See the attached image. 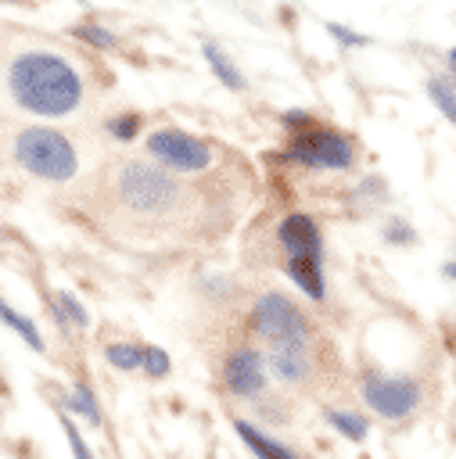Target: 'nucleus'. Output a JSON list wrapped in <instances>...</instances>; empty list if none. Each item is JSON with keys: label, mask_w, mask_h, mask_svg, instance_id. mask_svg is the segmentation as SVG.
I'll return each instance as SVG.
<instances>
[{"label": "nucleus", "mask_w": 456, "mask_h": 459, "mask_svg": "<svg viewBox=\"0 0 456 459\" xmlns=\"http://www.w3.org/2000/svg\"><path fill=\"white\" fill-rule=\"evenodd\" d=\"M104 359H108L115 369L133 373V369L144 366V344H136V341H115V344L104 348Z\"/></svg>", "instance_id": "obj_16"}, {"label": "nucleus", "mask_w": 456, "mask_h": 459, "mask_svg": "<svg viewBox=\"0 0 456 459\" xmlns=\"http://www.w3.org/2000/svg\"><path fill=\"white\" fill-rule=\"evenodd\" d=\"M359 394L381 420H409L417 405L424 402L420 380L406 373H381V369H363L359 377Z\"/></svg>", "instance_id": "obj_5"}, {"label": "nucleus", "mask_w": 456, "mask_h": 459, "mask_svg": "<svg viewBox=\"0 0 456 459\" xmlns=\"http://www.w3.org/2000/svg\"><path fill=\"white\" fill-rule=\"evenodd\" d=\"M251 330L266 341V351H309L305 312L280 290H266L251 305Z\"/></svg>", "instance_id": "obj_3"}, {"label": "nucleus", "mask_w": 456, "mask_h": 459, "mask_svg": "<svg viewBox=\"0 0 456 459\" xmlns=\"http://www.w3.org/2000/svg\"><path fill=\"white\" fill-rule=\"evenodd\" d=\"M169 355H165V348H158V344H144V373L151 377V380H162L165 373H169Z\"/></svg>", "instance_id": "obj_21"}, {"label": "nucleus", "mask_w": 456, "mask_h": 459, "mask_svg": "<svg viewBox=\"0 0 456 459\" xmlns=\"http://www.w3.org/2000/svg\"><path fill=\"white\" fill-rule=\"evenodd\" d=\"M287 161H298L305 169H334V172H345L355 165V143L345 136V133H334V129H305V133H294L287 151H284Z\"/></svg>", "instance_id": "obj_6"}, {"label": "nucleus", "mask_w": 456, "mask_h": 459, "mask_svg": "<svg viewBox=\"0 0 456 459\" xmlns=\"http://www.w3.org/2000/svg\"><path fill=\"white\" fill-rule=\"evenodd\" d=\"M7 90L22 111L61 118L79 108L83 79L79 72L54 50H25L7 68Z\"/></svg>", "instance_id": "obj_1"}, {"label": "nucleus", "mask_w": 456, "mask_h": 459, "mask_svg": "<svg viewBox=\"0 0 456 459\" xmlns=\"http://www.w3.org/2000/svg\"><path fill=\"white\" fill-rule=\"evenodd\" d=\"M280 126L291 129V133H305V129H312V111H305V108L280 111Z\"/></svg>", "instance_id": "obj_25"}, {"label": "nucleus", "mask_w": 456, "mask_h": 459, "mask_svg": "<svg viewBox=\"0 0 456 459\" xmlns=\"http://www.w3.org/2000/svg\"><path fill=\"white\" fill-rule=\"evenodd\" d=\"M115 194L136 215H165L183 201V186L176 183V176L147 161H126L115 176Z\"/></svg>", "instance_id": "obj_2"}, {"label": "nucleus", "mask_w": 456, "mask_h": 459, "mask_svg": "<svg viewBox=\"0 0 456 459\" xmlns=\"http://www.w3.org/2000/svg\"><path fill=\"white\" fill-rule=\"evenodd\" d=\"M384 194H388V186H384V179H381V176H366V179L352 190V197H359V201H366V197H370V201H381Z\"/></svg>", "instance_id": "obj_26"}, {"label": "nucleus", "mask_w": 456, "mask_h": 459, "mask_svg": "<svg viewBox=\"0 0 456 459\" xmlns=\"http://www.w3.org/2000/svg\"><path fill=\"white\" fill-rule=\"evenodd\" d=\"M104 129H108V136H111V140L129 143V140H136V133H140V115H136V111H122V115L108 118V122H104Z\"/></svg>", "instance_id": "obj_19"}, {"label": "nucleus", "mask_w": 456, "mask_h": 459, "mask_svg": "<svg viewBox=\"0 0 456 459\" xmlns=\"http://www.w3.org/2000/svg\"><path fill=\"white\" fill-rule=\"evenodd\" d=\"M57 305L65 308V316L72 319V326H90V312H86V305H83L72 290H61V294H57Z\"/></svg>", "instance_id": "obj_22"}, {"label": "nucleus", "mask_w": 456, "mask_h": 459, "mask_svg": "<svg viewBox=\"0 0 456 459\" xmlns=\"http://www.w3.org/2000/svg\"><path fill=\"white\" fill-rule=\"evenodd\" d=\"M323 420L341 434V437H348L352 445H359V441H366V434H370V423H366V416H359V412H348V409H323Z\"/></svg>", "instance_id": "obj_14"}, {"label": "nucleus", "mask_w": 456, "mask_h": 459, "mask_svg": "<svg viewBox=\"0 0 456 459\" xmlns=\"http://www.w3.org/2000/svg\"><path fill=\"white\" fill-rule=\"evenodd\" d=\"M233 430H237V437L248 445V452H251L255 459H302L291 445H284V441L269 437L266 430H259V427H255V423H248V420H233Z\"/></svg>", "instance_id": "obj_11"}, {"label": "nucleus", "mask_w": 456, "mask_h": 459, "mask_svg": "<svg viewBox=\"0 0 456 459\" xmlns=\"http://www.w3.org/2000/svg\"><path fill=\"white\" fill-rule=\"evenodd\" d=\"M381 237H384V244H395V247H409V244L417 240V230H413L406 219H388V222L381 226Z\"/></svg>", "instance_id": "obj_20"}, {"label": "nucleus", "mask_w": 456, "mask_h": 459, "mask_svg": "<svg viewBox=\"0 0 456 459\" xmlns=\"http://www.w3.org/2000/svg\"><path fill=\"white\" fill-rule=\"evenodd\" d=\"M427 97H431L434 108L456 126V82H452V79H442V75H431V79H427Z\"/></svg>", "instance_id": "obj_17"}, {"label": "nucleus", "mask_w": 456, "mask_h": 459, "mask_svg": "<svg viewBox=\"0 0 456 459\" xmlns=\"http://www.w3.org/2000/svg\"><path fill=\"white\" fill-rule=\"evenodd\" d=\"M266 355L259 348H233L223 362V384L237 398H259L266 391Z\"/></svg>", "instance_id": "obj_8"}, {"label": "nucleus", "mask_w": 456, "mask_h": 459, "mask_svg": "<svg viewBox=\"0 0 456 459\" xmlns=\"http://www.w3.org/2000/svg\"><path fill=\"white\" fill-rule=\"evenodd\" d=\"M61 427H65V437H68L72 459H97V455L90 452V445L83 441V434H79V427H75V420H72V416H61Z\"/></svg>", "instance_id": "obj_23"}, {"label": "nucleus", "mask_w": 456, "mask_h": 459, "mask_svg": "<svg viewBox=\"0 0 456 459\" xmlns=\"http://www.w3.org/2000/svg\"><path fill=\"white\" fill-rule=\"evenodd\" d=\"M276 240L280 247L287 251V258H298V255H323V233L316 226L312 215L305 212H291L276 222Z\"/></svg>", "instance_id": "obj_9"}, {"label": "nucleus", "mask_w": 456, "mask_h": 459, "mask_svg": "<svg viewBox=\"0 0 456 459\" xmlns=\"http://www.w3.org/2000/svg\"><path fill=\"white\" fill-rule=\"evenodd\" d=\"M0 319H4V323H7V326H11V330H14V333H18V337L36 351V355H43V351H47L43 333L36 330V323H32L29 316H22L14 305H7V301H4V305H0Z\"/></svg>", "instance_id": "obj_15"}, {"label": "nucleus", "mask_w": 456, "mask_h": 459, "mask_svg": "<svg viewBox=\"0 0 456 459\" xmlns=\"http://www.w3.org/2000/svg\"><path fill=\"white\" fill-rule=\"evenodd\" d=\"M72 36L75 39H83V43H90V47H97V50H111L118 39H115V32L108 29V25H97V22H83V25H72Z\"/></svg>", "instance_id": "obj_18"}, {"label": "nucleus", "mask_w": 456, "mask_h": 459, "mask_svg": "<svg viewBox=\"0 0 456 459\" xmlns=\"http://www.w3.org/2000/svg\"><path fill=\"white\" fill-rule=\"evenodd\" d=\"M147 151L165 165V169H176V172H205L212 165V147L208 140L194 136V133H183V129H154L147 136Z\"/></svg>", "instance_id": "obj_7"}, {"label": "nucleus", "mask_w": 456, "mask_h": 459, "mask_svg": "<svg viewBox=\"0 0 456 459\" xmlns=\"http://www.w3.org/2000/svg\"><path fill=\"white\" fill-rule=\"evenodd\" d=\"M14 158L22 161V169H29L32 176L50 179V183H65L79 169L68 136L50 126H25L14 136Z\"/></svg>", "instance_id": "obj_4"}, {"label": "nucleus", "mask_w": 456, "mask_h": 459, "mask_svg": "<svg viewBox=\"0 0 456 459\" xmlns=\"http://www.w3.org/2000/svg\"><path fill=\"white\" fill-rule=\"evenodd\" d=\"M445 65H449V72H452V82H456V47L445 54Z\"/></svg>", "instance_id": "obj_28"}, {"label": "nucleus", "mask_w": 456, "mask_h": 459, "mask_svg": "<svg viewBox=\"0 0 456 459\" xmlns=\"http://www.w3.org/2000/svg\"><path fill=\"white\" fill-rule=\"evenodd\" d=\"M442 276H445V280H452V283H456V262H445V265H442Z\"/></svg>", "instance_id": "obj_27"}, {"label": "nucleus", "mask_w": 456, "mask_h": 459, "mask_svg": "<svg viewBox=\"0 0 456 459\" xmlns=\"http://www.w3.org/2000/svg\"><path fill=\"white\" fill-rule=\"evenodd\" d=\"M287 276L298 283L302 294H309L312 301H323L327 298V276H323V255H298V258H287Z\"/></svg>", "instance_id": "obj_10"}, {"label": "nucleus", "mask_w": 456, "mask_h": 459, "mask_svg": "<svg viewBox=\"0 0 456 459\" xmlns=\"http://www.w3.org/2000/svg\"><path fill=\"white\" fill-rule=\"evenodd\" d=\"M327 32L338 39V47H345V50H355V47H366L370 39L363 36V32H355V29H348V25H341V22H327Z\"/></svg>", "instance_id": "obj_24"}, {"label": "nucleus", "mask_w": 456, "mask_h": 459, "mask_svg": "<svg viewBox=\"0 0 456 459\" xmlns=\"http://www.w3.org/2000/svg\"><path fill=\"white\" fill-rule=\"evenodd\" d=\"M61 405H65L72 416L86 420L90 427H101V405H97V398H93V391H90V384H86V380H75V384H72V391L61 398Z\"/></svg>", "instance_id": "obj_13"}, {"label": "nucleus", "mask_w": 456, "mask_h": 459, "mask_svg": "<svg viewBox=\"0 0 456 459\" xmlns=\"http://www.w3.org/2000/svg\"><path fill=\"white\" fill-rule=\"evenodd\" d=\"M201 54H205V61H208V68H212V75L226 86V90H244V72L230 61V54L219 47V43H212V39H205L201 43Z\"/></svg>", "instance_id": "obj_12"}]
</instances>
